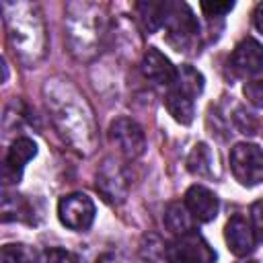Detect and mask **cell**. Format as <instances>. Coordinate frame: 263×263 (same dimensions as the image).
Instances as JSON below:
<instances>
[{
    "instance_id": "cell-1",
    "label": "cell",
    "mask_w": 263,
    "mask_h": 263,
    "mask_svg": "<svg viewBox=\"0 0 263 263\" xmlns=\"http://www.w3.org/2000/svg\"><path fill=\"white\" fill-rule=\"evenodd\" d=\"M43 95L62 138L78 152H92L97 142V125L92 109L82 92L68 80H47Z\"/></svg>"
},
{
    "instance_id": "cell-2",
    "label": "cell",
    "mask_w": 263,
    "mask_h": 263,
    "mask_svg": "<svg viewBox=\"0 0 263 263\" xmlns=\"http://www.w3.org/2000/svg\"><path fill=\"white\" fill-rule=\"evenodd\" d=\"M8 39L14 53L25 64H35L45 53V27L35 4H2Z\"/></svg>"
},
{
    "instance_id": "cell-3",
    "label": "cell",
    "mask_w": 263,
    "mask_h": 263,
    "mask_svg": "<svg viewBox=\"0 0 263 263\" xmlns=\"http://www.w3.org/2000/svg\"><path fill=\"white\" fill-rule=\"evenodd\" d=\"M80 14L70 12L68 29L74 51L80 55L97 51V45L101 43V14L90 4H78Z\"/></svg>"
},
{
    "instance_id": "cell-4",
    "label": "cell",
    "mask_w": 263,
    "mask_h": 263,
    "mask_svg": "<svg viewBox=\"0 0 263 263\" xmlns=\"http://www.w3.org/2000/svg\"><path fill=\"white\" fill-rule=\"evenodd\" d=\"M164 27L168 41L179 49V51H189L199 37V25L197 18L193 16L191 8L183 2H168L166 6V16H164Z\"/></svg>"
},
{
    "instance_id": "cell-5",
    "label": "cell",
    "mask_w": 263,
    "mask_h": 263,
    "mask_svg": "<svg viewBox=\"0 0 263 263\" xmlns=\"http://www.w3.org/2000/svg\"><path fill=\"white\" fill-rule=\"evenodd\" d=\"M230 168L234 179L245 187L263 183V150L249 142L236 144L230 150Z\"/></svg>"
},
{
    "instance_id": "cell-6",
    "label": "cell",
    "mask_w": 263,
    "mask_h": 263,
    "mask_svg": "<svg viewBox=\"0 0 263 263\" xmlns=\"http://www.w3.org/2000/svg\"><path fill=\"white\" fill-rule=\"evenodd\" d=\"M164 257L168 263H214L216 253L195 230L183 236H177L171 245L164 247Z\"/></svg>"
},
{
    "instance_id": "cell-7",
    "label": "cell",
    "mask_w": 263,
    "mask_h": 263,
    "mask_svg": "<svg viewBox=\"0 0 263 263\" xmlns=\"http://www.w3.org/2000/svg\"><path fill=\"white\" fill-rule=\"evenodd\" d=\"M97 191L103 195L107 203H121L127 197L129 181L125 168L115 158H105L97 171Z\"/></svg>"
},
{
    "instance_id": "cell-8",
    "label": "cell",
    "mask_w": 263,
    "mask_h": 263,
    "mask_svg": "<svg viewBox=\"0 0 263 263\" xmlns=\"http://www.w3.org/2000/svg\"><path fill=\"white\" fill-rule=\"evenodd\" d=\"M58 216L70 230H86L95 220V203L84 193H70L60 199Z\"/></svg>"
},
{
    "instance_id": "cell-9",
    "label": "cell",
    "mask_w": 263,
    "mask_h": 263,
    "mask_svg": "<svg viewBox=\"0 0 263 263\" xmlns=\"http://www.w3.org/2000/svg\"><path fill=\"white\" fill-rule=\"evenodd\" d=\"M111 142L119 148V152L127 158H138L146 150V138L142 127L129 117H117L109 127Z\"/></svg>"
},
{
    "instance_id": "cell-10",
    "label": "cell",
    "mask_w": 263,
    "mask_h": 263,
    "mask_svg": "<svg viewBox=\"0 0 263 263\" xmlns=\"http://www.w3.org/2000/svg\"><path fill=\"white\" fill-rule=\"evenodd\" d=\"M230 68L236 76H257L263 72V47L259 41H255L253 37L242 39L232 55H230Z\"/></svg>"
},
{
    "instance_id": "cell-11",
    "label": "cell",
    "mask_w": 263,
    "mask_h": 263,
    "mask_svg": "<svg viewBox=\"0 0 263 263\" xmlns=\"http://www.w3.org/2000/svg\"><path fill=\"white\" fill-rule=\"evenodd\" d=\"M185 205L197 222H212L218 216V197L203 185H191L187 189Z\"/></svg>"
},
{
    "instance_id": "cell-12",
    "label": "cell",
    "mask_w": 263,
    "mask_h": 263,
    "mask_svg": "<svg viewBox=\"0 0 263 263\" xmlns=\"http://www.w3.org/2000/svg\"><path fill=\"white\" fill-rule=\"evenodd\" d=\"M224 238H226L228 249H230L236 257L249 255V253L255 249V240H257V238H255V232H253V226H251L242 216H232V218L226 222Z\"/></svg>"
},
{
    "instance_id": "cell-13",
    "label": "cell",
    "mask_w": 263,
    "mask_h": 263,
    "mask_svg": "<svg viewBox=\"0 0 263 263\" xmlns=\"http://www.w3.org/2000/svg\"><path fill=\"white\" fill-rule=\"evenodd\" d=\"M142 72L148 80L164 86H173L177 78V68L171 64V60L160 53L156 47H148L142 58Z\"/></svg>"
},
{
    "instance_id": "cell-14",
    "label": "cell",
    "mask_w": 263,
    "mask_h": 263,
    "mask_svg": "<svg viewBox=\"0 0 263 263\" xmlns=\"http://www.w3.org/2000/svg\"><path fill=\"white\" fill-rule=\"evenodd\" d=\"M37 154V144L29 138H16L12 142V146L8 148L6 154V162H4V181L12 183L21 179V173L25 168V164Z\"/></svg>"
},
{
    "instance_id": "cell-15",
    "label": "cell",
    "mask_w": 263,
    "mask_h": 263,
    "mask_svg": "<svg viewBox=\"0 0 263 263\" xmlns=\"http://www.w3.org/2000/svg\"><path fill=\"white\" fill-rule=\"evenodd\" d=\"M164 105H166L168 113L173 115V119L179 121L181 125H189L193 121V115H195L193 99L187 97L185 92L177 90L175 86H168V92L164 97Z\"/></svg>"
},
{
    "instance_id": "cell-16",
    "label": "cell",
    "mask_w": 263,
    "mask_h": 263,
    "mask_svg": "<svg viewBox=\"0 0 263 263\" xmlns=\"http://www.w3.org/2000/svg\"><path fill=\"white\" fill-rule=\"evenodd\" d=\"M193 220L195 218L189 214V210H187L185 203L173 201L164 210V226L173 234H177V236H183V234L193 232Z\"/></svg>"
},
{
    "instance_id": "cell-17",
    "label": "cell",
    "mask_w": 263,
    "mask_h": 263,
    "mask_svg": "<svg viewBox=\"0 0 263 263\" xmlns=\"http://www.w3.org/2000/svg\"><path fill=\"white\" fill-rule=\"evenodd\" d=\"M166 6H168V2H138L136 4L140 21L148 33H154L156 29H160L164 25Z\"/></svg>"
},
{
    "instance_id": "cell-18",
    "label": "cell",
    "mask_w": 263,
    "mask_h": 263,
    "mask_svg": "<svg viewBox=\"0 0 263 263\" xmlns=\"http://www.w3.org/2000/svg\"><path fill=\"white\" fill-rule=\"evenodd\" d=\"M173 86H175L177 90L185 92L187 97L195 99V97L201 95V90H203V76H201L195 68H191V66H181V68L177 70V78H175Z\"/></svg>"
},
{
    "instance_id": "cell-19",
    "label": "cell",
    "mask_w": 263,
    "mask_h": 263,
    "mask_svg": "<svg viewBox=\"0 0 263 263\" xmlns=\"http://www.w3.org/2000/svg\"><path fill=\"white\" fill-rule=\"evenodd\" d=\"M37 251L23 242L4 245L0 251V263H37Z\"/></svg>"
},
{
    "instance_id": "cell-20",
    "label": "cell",
    "mask_w": 263,
    "mask_h": 263,
    "mask_svg": "<svg viewBox=\"0 0 263 263\" xmlns=\"http://www.w3.org/2000/svg\"><path fill=\"white\" fill-rule=\"evenodd\" d=\"M187 168L193 173V175H199V177H208L210 175V168H212V152L205 144H195L189 158H187Z\"/></svg>"
},
{
    "instance_id": "cell-21",
    "label": "cell",
    "mask_w": 263,
    "mask_h": 263,
    "mask_svg": "<svg viewBox=\"0 0 263 263\" xmlns=\"http://www.w3.org/2000/svg\"><path fill=\"white\" fill-rule=\"evenodd\" d=\"M242 90H245V97H247V101H249L251 105L263 107V76L249 80Z\"/></svg>"
},
{
    "instance_id": "cell-22",
    "label": "cell",
    "mask_w": 263,
    "mask_h": 263,
    "mask_svg": "<svg viewBox=\"0 0 263 263\" xmlns=\"http://www.w3.org/2000/svg\"><path fill=\"white\" fill-rule=\"evenodd\" d=\"M234 125L238 127V132H240V134H247V136H253V134L257 132V119H255L249 111H245L242 107H238V109H236Z\"/></svg>"
},
{
    "instance_id": "cell-23",
    "label": "cell",
    "mask_w": 263,
    "mask_h": 263,
    "mask_svg": "<svg viewBox=\"0 0 263 263\" xmlns=\"http://www.w3.org/2000/svg\"><path fill=\"white\" fill-rule=\"evenodd\" d=\"M251 222H253L255 238L259 242H263V199H259L251 205Z\"/></svg>"
},
{
    "instance_id": "cell-24",
    "label": "cell",
    "mask_w": 263,
    "mask_h": 263,
    "mask_svg": "<svg viewBox=\"0 0 263 263\" xmlns=\"http://www.w3.org/2000/svg\"><path fill=\"white\" fill-rule=\"evenodd\" d=\"M232 8H234V2H201V10L210 18H214V16L220 18L226 12H230Z\"/></svg>"
},
{
    "instance_id": "cell-25",
    "label": "cell",
    "mask_w": 263,
    "mask_h": 263,
    "mask_svg": "<svg viewBox=\"0 0 263 263\" xmlns=\"http://www.w3.org/2000/svg\"><path fill=\"white\" fill-rule=\"evenodd\" d=\"M45 261L47 263H78L76 255H72L70 251H64V249H49L45 253Z\"/></svg>"
},
{
    "instance_id": "cell-26",
    "label": "cell",
    "mask_w": 263,
    "mask_h": 263,
    "mask_svg": "<svg viewBox=\"0 0 263 263\" xmlns=\"http://www.w3.org/2000/svg\"><path fill=\"white\" fill-rule=\"evenodd\" d=\"M253 23H255L257 31H259V33H263V2H261V4H257L255 12H253Z\"/></svg>"
},
{
    "instance_id": "cell-27",
    "label": "cell",
    "mask_w": 263,
    "mask_h": 263,
    "mask_svg": "<svg viewBox=\"0 0 263 263\" xmlns=\"http://www.w3.org/2000/svg\"><path fill=\"white\" fill-rule=\"evenodd\" d=\"M242 263H255V261H242Z\"/></svg>"
}]
</instances>
